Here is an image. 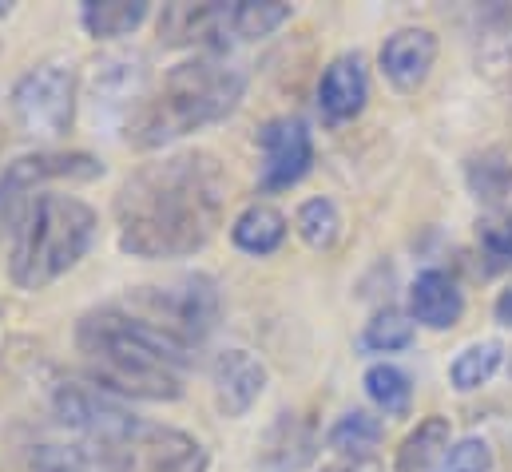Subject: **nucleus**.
<instances>
[{
  "label": "nucleus",
  "mask_w": 512,
  "mask_h": 472,
  "mask_svg": "<svg viewBox=\"0 0 512 472\" xmlns=\"http://www.w3.org/2000/svg\"><path fill=\"white\" fill-rule=\"evenodd\" d=\"M382 433H385L382 421H378L374 413L350 409V413H342V417L334 421V429H330V449L342 453V457H370V453L378 449Z\"/></svg>",
  "instance_id": "6ab92c4d"
},
{
  "label": "nucleus",
  "mask_w": 512,
  "mask_h": 472,
  "mask_svg": "<svg viewBox=\"0 0 512 472\" xmlns=\"http://www.w3.org/2000/svg\"><path fill=\"white\" fill-rule=\"evenodd\" d=\"M4 12H8V4H0V16H4Z\"/></svg>",
  "instance_id": "c756f323"
},
{
  "label": "nucleus",
  "mask_w": 512,
  "mask_h": 472,
  "mask_svg": "<svg viewBox=\"0 0 512 472\" xmlns=\"http://www.w3.org/2000/svg\"><path fill=\"white\" fill-rule=\"evenodd\" d=\"M12 235V282L40 290L84 258L96 238V211L72 195H32Z\"/></svg>",
  "instance_id": "39448f33"
},
{
  "label": "nucleus",
  "mask_w": 512,
  "mask_h": 472,
  "mask_svg": "<svg viewBox=\"0 0 512 472\" xmlns=\"http://www.w3.org/2000/svg\"><path fill=\"white\" fill-rule=\"evenodd\" d=\"M56 417L84 437V453L100 472H203V445L171 425L139 421L124 405H116L104 389L60 385Z\"/></svg>",
  "instance_id": "f03ea898"
},
{
  "label": "nucleus",
  "mask_w": 512,
  "mask_h": 472,
  "mask_svg": "<svg viewBox=\"0 0 512 472\" xmlns=\"http://www.w3.org/2000/svg\"><path fill=\"white\" fill-rule=\"evenodd\" d=\"M258 143H262V191L294 187L314 163V143L302 119H270L258 131Z\"/></svg>",
  "instance_id": "1a4fd4ad"
},
{
  "label": "nucleus",
  "mask_w": 512,
  "mask_h": 472,
  "mask_svg": "<svg viewBox=\"0 0 512 472\" xmlns=\"http://www.w3.org/2000/svg\"><path fill=\"white\" fill-rule=\"evenodd\" d=\"M338 231H342V215H338V207H334L330 199H310V203H302V211H298V235H302L306 246L330 250V246L338 242Z\"/></svg>",
  "instance_id": "4be33fe9"
},
{
  "label": "nucleus",
  "mask_w": 512,
  "mask_h": 472,
  "mask_svg": "<svg viewBox=\"0 0 512 472\" xmlns=\"http://www.w3.org/2000/svg\"><path fill=\"white\" fill-rule=\"evenodd\" d=\"M366 393H370V401L382 409L385 417H405L409 401H413V385H409L405 369H397L389 361L366 369Z\"/></svg>",
  "instance_id": "aec40b11"
},
{
  "label": "nucleus",
  "mask_w": 512,
  "mask_h": 472,
  "mask_svg": "<svg viewBox=\"0 0 512 472\" xmlns=\"http://www.w3.org/2000/svg\"><path fill=\"white\" fill-rule=\"evenodd\" d=\"M243 92H247V80L239 68L211 56L183 60L163 76L159 92L135 112L128 139L135 147H163L187 131H199L207 123L231 116Z\"/></svg>",
  "instance_id": "20e7f679"
},
{
  "label": "nucleus",
  "mask_w": 512,
  "mask_h": 472,
  "mask_svg": "<svg viewBox=\"0 0 512 472\" xmlns=\"http://www.w3.org/2000/svg\"><path fill=\"white\" fill-rule=\"evenodd\" d=\"M469 187L477 199L485 203H501L512 191V163H505L501 155H481L469 163Z\"/></svg>",
  "instance_id": "b1692460"
},
{
  "label": "nucleus",
  "mask_w": 512,
  "mask_h": 472,
  "mask_svg": "<svg viewBox=\"0 0 512 472\" xmlns=\"http://www.w3.org/2000/svg\"><path fill=\"white\" fill-rule=\"evenodd\" d=\"M497 322H501V326H512V290H505V294L497 298Z\"/></svg>",
  "instance_id": "c85d7f7f"
},
{
  "label": "nucleus",
  "mask_w": 512,
  "mask_h": 472,
  "mask_svg": "<svg viewBox=\"0 0 512 472\" xmlns=\"http://www.w3.org/2000/svg\"><path fill=\"white\" fill-rule=\"evenodd\" d=\"M290 20V4L278 0H239L235 16H231V32L235 40H262L274 28H282Z\"/></svg>",
  "instance_id": "412c9836"
},
{
  "label": "nucleus",
  "mask_w": 512,
  "mask_h": 472,
  "mask_svg": "<svg viewBox=\"0 0 512 472\" xmlns=\"http://www.w3.org/2000/svg\"><path fill=\"white\" fill-rule=\"evenodd\" d=\"M409 342H413V322L401 310L374 314V322L362 334V350H370V354H393V350H405Z\"/></svg>",
  "instance_id": "5701e85b"
},
{
  "label": "nucleus",
  "mask_w": 512,
  "mask_h": 472,
  "mask_svg": "<svg viewBox=\"0 0 512 472\" xmlns=\"http://www.w3.org/2000/svg\"><path fill=\"white\" fill-rule=\"evenodd\" d=\"M322 472H382V465L374 457H346L338 465H326Z\"/></svg>",
  "instance_id": "cd10ccee"
},
{
  "label": "nucleus",
  "mask_w": 512,
  "mask_h": 472,
  "mask_svg": "<svg viewBox=\"0 0 512 472\" xmlns=\"http://www.w3.org/2000/svg\"><path fill=\"white\" fill-rule=\"evenodd\" d=\"M370 100V76L362 56H338L318 80V108L330 123H350Z\"/></svg>",
  "instance_id": "ddd939ff"
},
{
  "label": "nucleus",
  "mask_w": 512,
  "mask_h": 472,
  "mask_svg": "<svg viewBox=\"0 0 512 472\" xmlns=\"http://www.w3.org/2000/svg\"><path fill=\"white\" fill-rule=\"evenodd\" d=\"M215 401L227 417H243L266 389V365L251 350H223L211 365Z\"/></svg>",
  "instance_id": "9b49d317"
},
{
  "label": "nucleus",
  "mask_w": 512,
  "mask_h": 472,
  "mask_svg": "<svg viewBox=\"0 0 512 472\" xmlns=\"http://www.w3.org/2000/svg\"><path fill=\"white\" fill-rule=\"evenodd\" d=\"M76 346L100 389L139 401H175L183 393L191 346L139 314L120 306L92 310L76 330Z\"/></svg>",
  "instance_id": "7ed1b4c3"
},
{
  "label": "nucleus",
  "mask_w": 512,
  "mask_h": 472,
  "mask_svg": "<svg viewBox=\"0 0 512 472\" xmlns=\"http://www.w3.org/2000/svg\"><path fill=\"white\" fill-rule=\"evenodd\" d=\"M20 472H100L80 445H36Z\"/></svg>",
  "instance_id": "393cba45"
},
{
  "label": "nucleus",
  "mask_w": 512,
  "mask_h": 472,
  "mask_svg": "<svg viewBox=\"0 0 512 472\" xmlns=\"http://www.w3.org/2000/svg\"><path fill=\"white\" fill-rule=\"evenodd\" d=\"M227 171L211 151H179L147 163L116 195L120 246L135 258H183L223 223Z\"/></svg>",
  "instance_id": "f257e3e1"
},
{
  "label": "nucleus",
  "mask_w": 512,
  "mask_h": 472,
  "mask_svg": "<svg viewBox=\"0 0 512 472\" xmlns=\"http://www.w3.org/2000/svg\"><path fill=\"white\" fill-rule=\"evenodd\" d=\"M437 60V36L429 28H401L382 44V72L397 92H417Z\"/></svg>",
  "instance_id": "f8f14e48"
},
{
  "label": "nucleus",
  "mask_w": 512,
  "mask_h": 472,
  "mask_svg": "<svg viewBox=\"0 0 512 472\" xmlns=\"http://www.w3.org/2000/svg\"><path fill=\"white\" fill-rule=\"evenodd\" d=\"M501 361H505V346L501 342H473V346H465L461 354L453 357L449 381H453V389L473 393V389H481V385L493 381V373L501 369Z\"/></svg>",
  "instance_id": "a211bd4d"
},
{
  "label": "nucleus",
  "mask_w": 512,
  "mask_h": 472,
  "mask_svg": "<svg viewBox=\"0 0 512 472\" xmlns=\"http://www.w3.org/2000/svg\"><path fill=\"white\" fill-rule=\"evenodd\" d=\"M104 175V163L84 155V151H44V155H24L16 163H8V171L0 175V231H16V223L24 219L32 191L48 179H96Z\"/></svg>",
  "instance_id": "0eeeda50"
},
{
  "label": "nucleus",
  "mask_w": 512,
  "mask_h": 472,
  "mask_svg": "<svg viewBox=\"0 0 512 472\" xmlns=\"http://www.w3.org/2000/svg\"><path fill=\"white\" fill-rule=\"evenodd\" d=\"M477 238L485 246V254L493 258V266H509L512 262V211L509 215H493L477 227Z\"/></svg>",
  "instance_id": "bb28decb"
},
{
  "label": "nucleus",
  "mask_w": 512,
  "mask_h": 472,
  "mask_svg": "<svg viewBox=\"0 0 512 472\" xmlns=\"http://www.w3.org/2000/svg\"><path fill=\"white\" fill-rule=\"evenodd\" d=\"M409 314L429 330H453L465 314V294L445 270H421L409 286Z\"/></svg>",
  "instance_id": "4468645a"
},
{
  "label": "nucleus",
  "mask_w": 512,
  "mask_h": 472,
  "mask_svg": "<svg viewBox=\"0 0 512 472\" xmlns=\"http://www.w3.org/2000/svg\"><path fill=\"white\" fill-rule=\"evenodd\" d=\"M80 20H84L88 36H96V40L128 36L147 20V0H88Z\"/></svg>",
  "instance_id": "2eb2a0df"
},
{
  "label": "nucleus",
  "mask_w": 512,
  "mask_h": 472,
  "mask_svg": "<svg viewBox=\"0 0 512 472\" xmlns=\"http://www.w3.org/2000/svg\"><path fill=\"white\" fill-rule=\"evenodd\" d=\"M235 4H171L159 16V36L167 44H211L223 48L231 32Z\"/></svg>",
  "instance_id": "9d476101"
},
{
  "label": "nucleus",
  "mask_w": 512,
  "mask_h": 472,
  "mask_svg": "<svg viewBox=\"0 0 512 472\" xmlns=\"http://www.w3.org/2000/svg\"><path fill=\"white\" fill-rule=\"evenodd\" d=\"M143 302L155 310L147 322H155L159 330L175 334L187 346H191V338H203L219 318V294H215L211 278H183L159 294H143Z\"/></svg>",
  "instance_id": "6e6552de"
},
{
  "label": "nucleus",
  "mask_w": 512,
  "mask_h": 472,
  "mask_svg": "<svg viewBox=\"0 0 512 472\" xmlns=\"http://www.w3.org/2000/svg\"><path fill=\"white\" fill-rule=\"evenodd\" d=\"M449 453V421L425 417L397 449V472H425L437 457Z\"/></svg>",
  "instance_id": "f3484780"
},
{
  "label": "nucleus",
  "mask_w": 512,
  "mask_h": 472,
  "mask_svg": "<svg viewBox=\"0 0 512 472\" xmlns=\"http://www.w3.org/2000/svg\"><path fill=\"white\" fill-rule=\"evenodd\" d=\"M76 112V76L64 64H40L12 88V116L32 139H60Z\"/></svg>",
  "instance_id": "423d86ee"
},
{
  "label": "nucleus",
  "mask_w": 512,
  "mask_h": 472,
  "mask_svg": "<svg viewBox=\"0 0 512 472\" xmlns=\"http://www.w3.org/2000/svg\"><path fill=\"white\" fill-rule=\"evenodd\" d=\"M493 469V449L481 437H465L457 445H449V453L441 457L437 472H489Z\"/></svg>",
  "instance_id": "a878e982"
},
{
  "label": "nucleus",
  "mask_w": 512,
  "mask_h": 472,
  "mask_svg": "<svg viewBox=\"0 0 512 472\" xmlns=\"http://www.w3.org/2000/svg\"><path fill=\"white\" fill-rule=\"evenodd\" d=\"M231 238H235V246L247 250V254H270V250H278L282 238H286V219H282L274 207L255 203V207H247V211L235 219Z\"/></svg>",
  "instance_id": "dca6fc26"
}]
</instances>
